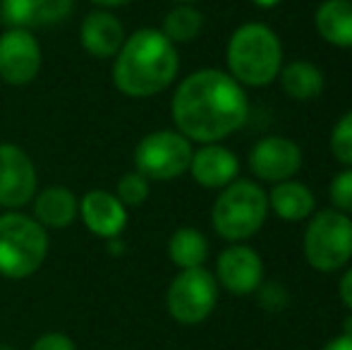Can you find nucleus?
I'll use <instances>...</instances> for the list:
<instances>
[{
    "label": "nucleus",
    "instance_id": "f257e3e1",
    "mask_svg": "<svg viewBox=\"0 0 352 350\" xmlns=\"http://www.w3.org/2000/svg\"><path fill=\"white\" fill-rule=\"evenodd\" d=\"M170 113L182 137L199 144H218L247 122L250 98L228 72L204 67L177 85Z\"/></svg>",
    "mask_w": 352,
    "mask_h": 350
},
{
    "label": "nucleus",
    "instance_id": "f03ea898",
    "mask_svg": "<svg viewBox=\"0 0 352 350\" xmlns=\"http://www.w3.org/2000/svg\"><path fill=\"white\" fill-rule=\"evenodd\" d=\"M180 70L175 43L161 29H140L130 34L113 63V85L130 98H151L166 91Z\"/></svg>",
    "mask_w": 352,
    "mask_h": 350
},
{
    "label": "nucleus",
    "instance_id": "7ed1b4c3",
    "mask_svg": "<svg viewBox=\"0 0 352 350\" xmlns=\"http://www.w3.org/2000/svg\"><path fill=\"white\" fill-rule=\"evenodd\" d=\"M228 75L242 87H266L283 67L280 39L261 22H247L232 32L226 48Z\"/></svg>",
    "mask_w": 352,
    "mask_h": 350
},
{
    "label": "nucleus",
    "instance_id": "20e7f679",
    "mask_svg": "<svg viewBox=\"0 0 352 350\" xmlns=\"http://www.w3.org/2000/svg\"><path fill=\"white\" fill-rule=\"evenodd\" d=\"M48 230L34 216L0 214V276L22 281L34 276L48 257Z\"/></svg>",
    "mask_w": 352,
    "mask_h": 350
},
{
    "label": "nucleus",
    "instance_id": "39448f33",
    "mask_svg": "<svg viewBox=\"0 0 352 350\" xmlns=\"http://www.w3.org/2000/svg\"><path fill=\"white\" fill-rule=\"evenodd\" d=\"M269 216V195L254 180L223 187L211 209L213 230L228 243H245L261 230Z\"/></svg>",
    "mask_w": 352,
    "mask_h": 350
},
{
    "label": "nucleus",
    "instance_id": "423d86ee",
    "mask_svg": "<svg viewBox=\"0 0 352 350\" xmlns=\"http://www.w3.org/2000/svg\"><path fill=\"white\" fill-rule=\"evenodd\" d=\"M305 257L321 274L343 269L352 259V216L338 209L311 214L305 230Z\"/></svg>",
    "mask_w": 352,
    "mask_h": 350
},
{
    "label": "nucleus",
    "instance_id": "0eeeda50",
    "mask_svg": "<svg viewBox=\"0 0 352 350\" xmlns=\"http://www.w3.org/2000/svg\"><path fill=\"white\" fill-rule=\"evenodd\" d=\"M218 303V281L204 266L185 269L170 281L166 293L168 314L177 324L195 327L211 317Z\"/></svg>",
    "mask_w": 352,
    "mask_h": 350
},
{
    "label": "nucleus",
    "instance_id": "6e6552de",
    "mask_svg": "<svg viewBox=\"0 0 352 350\" xmlns=\"http://www.w3.org/2000/svg\"><path fill=\"white\" fill-rule=\"evenodd\" d=\"M192 154V142L177 130L148 132L135 149L137 173L146 180H175L190 171Z\"/></svg>",
    "mask_w": 352,
    "mask_h": 350
},
{
    "label": "nucleus",
    "instance_id": "1a4fd4ad",
    "mask_svg": "<svg viewBox=\"0 0 352 350\" xmlns=\"http://www.w3.org/2000/svg\"><path fill=\"white\" fill-rule=\"evenodd\" d=\"M38 190L36 166L17 144L0 142V206L22 209L34 199Z\"/></svg>",
    "mask_w": 352,
    "mask_h": 350
},
{
    "label": "nucleus",
    "instance_id": "9d476101",
    "mask_svg": "<svg viewBox=\"0 0 352 350\" xmlns=\"http://www.w3.org/2000/svg\"><path fill=\"white\" fill-rule=\"evenodd\" d=\"M41 46L27 29H8L0 34V80L24 87L36 80L41 70Z\"/></svg>",
    "mask_w": 352,
    "mask_h": 350
},
{
    "label": "nucleus",
    "instance_id": "9b49d317",
    "mask_svg": "<svg viewBox=\"0 0 352 350\" xmlns=\"http://www.w3.org/2000/svg\"><path fill=\"white\" fill-rule=\"evenodd\" d=\"M247 164H250L254 177L278 185V182L292 180L302 168V149L297 142L287 140V137L271 135L252 146Z\"/></svg>",
    "mask_w": 352,
    "mask_h": 350
},
{
    "label": "nucleus",
    "instance_id": "f8f14e48",
    "mask_svg": "<svg viewBox=\"0 0 352 350\" xmlns=\"http://www.w3.org/2000/svg\"><path fill=\"white\" fill-rule=\"evenodd\" d=\"M218 285L232 295H252L264 283V262L254 248L232 243L216 259Z\"/></svg>",
    "mask_w": 352,
    "mask_h": 350
},
{
    "label": "nucleus",
    "instance_id": "ddd939ff",
    "mask_svg": "<svg viewBox=\"0 0 352 350\" xmlns=\"http://www.w3.org/2000/svg\"><path fill=\"white\" fill-rule=\"evenodd\" d=\"M79 216L87 230L96 238L116 240L127 228V209L120 204L113 192L108 190H89L79 199Z\"/></svg>",
    "mask_w": 352,
    "mask_h": 350
},
{
    "label": "nucleus",
    "instance_id": "4468645a",
    "mask_svg": "<svg viewBox=\"0 0 352 350\" xmlns=\"http://www.w3.org/2000/svg\"><path fill=\"white\" fill-rule=\"evenodd\" d=\"M74 0H0V22L8 29H41L65 22Z\"/></svg>",
    "mask_w": 352,
    "mask_h": 350
},
{
    "label": "nucleus",
    "instance_id": "2eb2a0df",
    "mask_svg": "<svg viewBox=\"0 0 352 350\" xmlns=\"http://www.w3.org/2000/svg\"><path fill=\"white\" fill-rule=\"evenodd\" d=\"M125 27L111 10H91L82 19V27H79V43H82V48L89 56L98 58V61L116 58L122 43H125Z\"/></svg>",
    "mask_w": 352,
    "mask_h": 350
},
{
    "label": "nucleus",
    "instance_id": "dca6fc26",
    "mask_svg": "<svg viewBox=\"0 0 352 350\" xmlns=\"http://www.w3.org/2000/svg\"><path fill=\"white\" fill-rule=\"evenodd\" d=\"M190 173L197 185L206 190H223L237 180L240 159L221 144H201V149L192 154Z\"/></svg>",
    "mask_w": 352,
    "mask_h": 350
},
{
    "label": "nucleus",
    "instance_id": "f3484780",
    "mask_svg": "<svg viewBox=\"0 0 352 350\" xmlns=\"http://www.w3.org/2000/svg\"><path fill=\"white\" fill-rule=\"evenodd\" d=\"M34 219L43 228H70L79 216V199L70 187L51 185L34 195Z\"/></svg>",
    "mask_w": 352,
    "mask_h": 350
},
{
    "label": "nucleus",
    "instance_id": "a211bd4d",
    "mask_svg": "<svg viewBox=\"0 0 352 350\" xmlns=\"http://www.w3.org/2000/svg\"><path fill=\"white\" fill-rule=\"evenodd\" d=\"M314 27L331 46L352 48V0H324L314 12Z\"/></svg>",
    "mask_w": 352,
    "mask_h": 350
},
{
    "label": "nucleus",
    "instance_id": "6ab92c4d",
    "mask_svg": "<svg viewBox=\"0 0 352 350\" xmlns=\"http://www.w3.org/2000/svg\"><path fill=\"white\" fill-rule=\"evenodd\" d=\"M314 209L316 197L305 182H278L269 195V211H274L283 221H305L314 214Z\"/></svg>",
    "mask_w": 352,
    "mask_h": 350
},
{
    "label": "nucleus",
    "instance_id": "aec40b11",
    "mask_svg": "<svg viewBox=\"0 0 352 350\" xmlns=\"http://www.w3.org/2000/svg\"><path fill=\"white\" fill-rule=\"evenodd\" d=\"M280 87L295 101H311V98L321 96L326 87L324 72L309 61H292L285 67H280Z\"/></svg>",
    "mask_w": 352,
    "mask_h": 350
},
{
    "label": "nucleus",
    "instance_id": "412c9836",
    "mask_svg": "<svg viewBox=\"0 0 352 350\" xmlns=\"http://www.w3.org/2000/svg\"><path fill=\"white\" fill-rule=\"evenodd\" d=\"M168 257L180 271L185 269H199L204 266L209 257V240L197 228H177L168 240Z\"/></svg>",
    "mask_w": 352,
    "mask_h": 350
},
{
    "label": "nucleus",
    "instance_id": "4be33fe9",
    "mask_svg": "<svg viewBox=\"0 0 352 350\" xmlns=\"http://www.w3.org/2000/svg\"><path fill=\"white\" fill-rule=\"evenodd\" d=\"M204 29V14L195 8V5H175L173 10H168V14L163 17L161 34L170 43H190Z\"/></svg>",
    "mask_w": 352,
    "mask_h": 350
},
{
    "label": "nucleus",
    "instance_id": "5701e85b",
    "mask_svg": "<svg viewBox=\"0 0 352 350\" xmlns=\"http://www.w3.org/2000/svg\"><path fill=\"white\" fill-rule=\"evenodd\" d=\"M329 146L338 164H343L345 168H352V111L338 118V122L331 130Z\"/></svg>",
    "mask_w": 352,
    "mask_h": 350
},
{
    "label": "nucleus",
    "instance_id": "b1692460",
    "mask_svg": "<svg viewBox=\"0 0 352 350\" xmlns=\"http://www.w3.org/2000/svg\"><path fill=\"white\" fill-rule=\"evenodd\" d=\"M148 180L144 177L142 173H137V171H130V173H125L118 180V187L113 195L120 199V204L125 206V209H135V206H142L144 201H146L148 197Z\"/></svg>",
    "mask_w": 352,
    "mask_h": 350
},
{
    "label": "nucleus",
    "instance_id": "393cba45",
    "mask_svg": "<svg viewBox=\"0 0 352 350\" xmlns=\"http://www.w3.org/2000/svg\"><path fill=\"white\" fill-rule=\"evenodd\" d=\"M329 197H331V201H333V209L352 216V168L340 171V173L331 180Z\"/></svg>",
    "mask_w": 352,
    "mask_h": 350
},
{
    "label": "nucleus",
    "instance_id": "a878e982",
    "mask_svg": "<svg viewBox=\"0 0 352 350\" xmlns=\"http://www.w3.org/2000/svg\"><path fill=\"white\" fill-rule=\"evenodd\" d=\"M259 303H261V307H266V309H271V312H276V309H283L287 305V293H285V288L278 283H261L259 285Z\"/></svg>",
    "mask_w": 352,
    "mask_h": 350
},
{
    "label": "nucleus",
    "instance_id": "bb28decb",
    "mask_svg": "<svg viewBox=\"0 0 352 350\" xmlns=\"http://www.w3.org/2000/svg\"><path fill=\"white\" fill-rule=\"evenodd\" d=\"M29 350H77V343L63 331H48L41 333Z\"/></svg>",
    "mask_w": 352,
    "mask_h": 350
},
{
    "label": "nucleus",
    "instance_id": "cd10ccee",
    "mask_svg": "<svg viewBox=\"0 0 352 350\" xmlns=\"http://www.w3.org/2000/svg\"><path fill=\"white\" fill-rule=\"evenodd\" d=\"M338 295L340 300H343V305L352 312V266L343 274V278H340L338 283Z\"/></svg>",
    "mask_w": 352,
    "mask_h": 350
},
{
    "label": "nucleus",
    "instance_id": "c85d7f7f",
    "mask_svg": "<svg viewBox=\"0 0 352 350\" xmlns=\"http://www.w3.org/2000/svg\"><path fill=\"white\" fill-rule=\"evenodd\" d=\"M321 350H352V336H345V333H340V336L331 338L329 343H326Z\"/></svg>",
    "mask_w": 352,
    "mask_h": 350
},
{
    "label": "nucleus",
    "instance_id": "c756f323",
    "mask_svg": "<svg viewBox=\"0 0 352 350\" xmlns=\"http://www.w3.org/2000/svg\"><path fill=\"white\" fill-rule=\"evenodd\" d=\"M91 3L101 10H113V8H125V5L135 3V0H91Z\"/></svg>",
    "mask_w": 352,
    "mask_h": 350
},
{
    "label": "nucleus",
    "instance_id": "7c9ffc66",
    "mask_svg": "<svg viewBox=\"0 0 352 350\" xmlns=\"http://www.w3.org/2000/svg\"><path fill=\"white\" fill-rule=\"evenodd\" d=\"M252 3H254L256 8H261V10H271V8H276V5H280L283 0H252Z\"/></svg>",
    "mask_w": 352,
    "mask_h": 350
},
{
    "label": "nucleus",
    "instance_id": "2f4dec72",
    "mask_svg": "<svg viewBox=\"0 0 352 350\" xmlns=\"http://www.w3.org/2000/svg\"><path fill=\"white\" fill-rule=\"evenodd\" d=\"M343 333L345 336H352V314L348 319H345V324H343Z\"/></svg>",
    "mask_w": 352,
    "mask_h": 350
},
{
    "label": "nucleus",
    "instance_id": "473e14b6",
    "mask_svg": "<svg viewBox=\"0 0 352 350\" xmlns=\"http://www.w3.org/2000/svg\"><path fill=\"white\" fill-rule=\"evenodd\" d=\"M177 5H195V3H199V0H175Z\"/></svg>",
    "mask_w": 352,
    "mask_h": 350
},
{
    "label": "nucleus",
    "instance_id": "72a5a7b5",
    "mask_svg": "<svg viewBox=\"0 0 352 350\" xmlns=\"http://www.w3.org/2000/svg\"><path fill=\"white\" fill-rule=\"evenodd\" d=\"M0 350H17V348H12V346H5V343H0Z\"/></svg>",
    "mask_w": 352,
    "mask_h": 350
}]
</instances>
